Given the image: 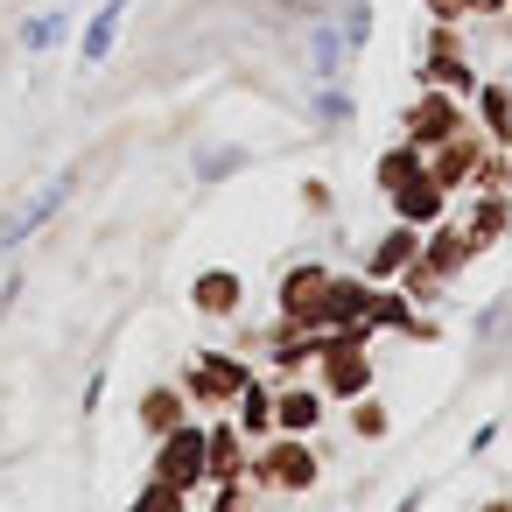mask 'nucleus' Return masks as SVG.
<instances>
[{"label":"nucleus","instance_id":"obj_1","mask_svg":"<svg viewBox=\"0 0 512 512\" xmlns=\"http://www.w3.org/2000/svg\"><path fill=\"white\" fill-rule=\"evenodd\" d=\"M120 15H127V0H106V8H99V22H92V36H85V64H99V57L113 50V29H120Z\"/></svg>","mask_w":512,"mask_h":512},{"label":"nucleus","instance_id":"obj_2","mask_svg":"<svg viewBox=\"0 0 512 512\" xmlns=\"http://www.w3.org/2000/svg\"><path fill=\"white\" fill-rule=\"evenodd\" d=\"M162 463H169V477L183 484V477L197 470V435H183V442H169V456H162Z\"/></svg>","mask_w":512,"mask_h":512},{"label":"nucleus","instance_id":"obj_3","mask_svg":"<svg viewBox=\"0 0 512 512\" xmlns=\"http://www.w3.org/2000/svg\"><path fill=\"white\" fill-rule=\"evenodd\" d=\"M281 477H288V484H309V456H302V449H281Z\"/></svg>","mask_w":512,"mask_h":512},{"label":"nucleus","instance_id":"obj_4","mask_svg":"<svg viewBox=\"0 0 512 512\" xmlns=\"http://www.w3.org/2000/svg\"><path fill=\"white\" fill-rule=\"evenodd\" d=\"M232 295H239V288H232V281H204V309H225V302H232Z\"/></svg>","mask_w":512,"mask_h":512}]
</instances>
